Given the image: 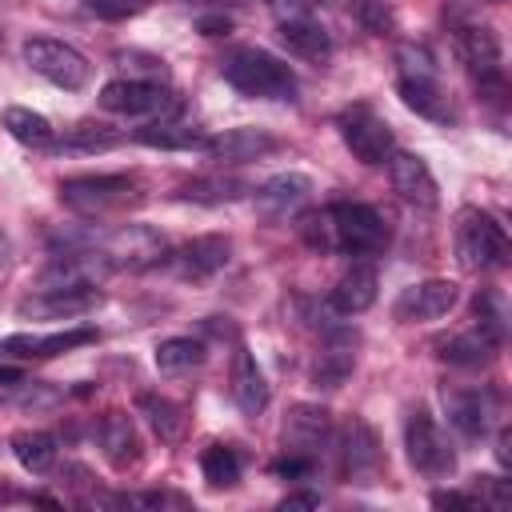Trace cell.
Segmentation results:
<instances>
[{"label":"cell","mask_w":512,"mask_h":512,"mask_svg":"<svg viewBox=\"0 0 512 512\" xmlns=\"http://www.w3.org/2000/svg\"><path fill=\"white\" fill-rule=\"evenodd\" d=\"M220 76L240 96H252V100H296V72L264 48L228 52L224 64H220Z\"/></svg>","instance_id":"6da1fadb"},{"label":"cell","mask_w":512,"mask_h":512,"mask_svg":"<svg viewBox=\"0 0 512 512\" xmlns=\"http://www.w3.org/2000/svg\"><path fill=\"white\" fill-rule=\"evenodd\" d=\"M328 232H332V248L348 252V256H376L388 244V224L372 204H356V200H336L328 212Z\"/></svg>","instance_id":"7a4b0ae2"},{"label":"cell","mask_w":512,"mask_h":512,"mask_svg":"<svg viewBox=\"0 0 512 512\" xmlns=\"http://www.w3.org/2000/svg\"><path fill=\"white\" fill-rule=\"evenodd\" d=\"M456 256L464 272H488L508 264V236L504 228L480 212V208H464L460 224H456Z\"/></svg>","instance_id":"3957f363"},{"label":"cell","mask_w":512,"mask_h":512,"mask_svg":"<svg viewBox=\"0 0 512 512\" xmlns=\"http://www.w3.org/2000/svg\"><path fill=\"white\" fill-rule=\"evenodd\" d=\"M24 60H28V68L36 76H44L48 84H56L64 92H80L88 84V76H92V64L84 60V52L64 44V40H56V36L24 40Z\"/></svg>","instance_id":"277c9868"},{"label":"cell","mask_w":512,"mask_h":512,"mask_svg":"<svg viewBox=\"0 0 512 512\" xmlns=\"http://www.w3.org/2000/svg\"><path fill=\"white\" fill-rule=\"evenodd\" d=\"M336 128H340V140L344 148L360 160V164H384L392 152H396V136H392V124L372 108V104H352L336 116Z\"/></svg>","instance_id":"5b68a950"},{"label":"cell","mask_w":512,"mask_h":512,"mask_svg":"<svg viewBox=\"0 0 512 512\" xmlns=\"http://www.w3.org/2000/svg\"><path fill=\"white\" fill-rule=\"evenodd\" d=\"M60 200L80 216H104V212H116L136 200V180L124 172L68 176V180H60Z\"/></svg>","instance_id":"8992f818"},{"label":"cell","mask_w":512,"mask_h":512,"mask_svg":"<svg viewBox=\"0 0 512 512\" xmlns=\"http://www.w3.org/2000/svg\"><path fill=\"white\" fill-rule=\"evenodd\" d=\"M404 448H408L412 468L420 476H428V480H444L456 468V452H452L448 436L440 432V424L432 420L428 408H412L408 412V420H404Z\"/></svg>","instance_id":"52a82bcc"},{"label":"cell","mask_w":512,"mask_h":512,"mask_svg":"<svg viewBox=\"0 0 512 512\" xmlns=\"http://www.w3.org/2000/svg\"><path fill=\"white\" fill-rule=\"evenodd\" d=\"M100 252L108 256L112 268L140 272V268H152V264H160L168 256V240L148 224H120L116 232H108L100 240Z\"/></svg>","instance_id":"ba28073f"},{"label":"cell","mask_w":512,"mask_h":512,"mask_svg":"<svg viewBox=\"0 0 512 512\" xmlns=\"http://www.w3.org/2000/svg\"><path fill=\"white\" fill-rule=\"evenodd\" d=\"M100 104L108 112H124V116H164L176 112V92H168L156 80H108L100 88Z\"/></svg>","instance_id":"9c48e42d"},{"label":"cell","mask_w":512,"mask_h":512,"mask_svg":"<svg viewBox=\"0 0 512 512\" xmlns=\"http://www.w3.org/2000/svg\"><path fill=\"white\" fill-rule=\"evenodd\" d=\"M100 288L88 284V288H36L32 296H24L16 304V312L24 320H76L92 308H100Z\"/></svg>","instance_id":"30bf717a"},{"label":"cell","mask_w":512,"mask_h":512,"mask_svg":"<svg viewBox=\"0 0 512 512\" xmlns=\"http://www.w3.org/2000/svg\"><path fill=\"white\" fill-rule=\"evenodd\" d=\"M452 40H456L460 60L468 64V72H472L480 84H500V80H504V68H500V40H496V32H492L488 24L464 20V24H456Z\"/></svg>","instance_id":"8fae6325"},{"label":"cell","mask_w":512,"mask_h":512,"mask_svg":"<svg viewBox=\"0 0 512 512\" xmlns=\"http://www.w3.org/2000/svg\"><path fill=\"white\" fill-rule=\"evenodd\" d=\"M388 180H392V188L400 192V200H408V204H416V208H436V204H440L436 176H432L428 160L416 156V152H392V156H388Z\"/></svg>","instance_id":"7c38bea8"},{"label":"cell","mask_w":512,"mask_h":512,"mask_svg":"<svg viewBox=\"0 0 512 512\" xmlns=\"http://www.w3.org/2000/svg\"><path fill=\"white\" fill-rule=\"evenodd\" d=\"M340 464H344V476L356 480V484H372L384 468V452H380V440L376 432L364 424V420H352L344 428V440H340Z\"/></svg>","instance_id":"4fadbf2b"},{"label":"cell","mask_w":512,"mask_h":512,"mask_svg":"<svg viewBox=\"0 0 512 512\" xmlns=\"http://www.w3.org/2000/svg\"><path fill=\"white\" fill-rule=\"evenodd\" d=\"M456 284L452 280H420V284H408L400 296H396V320L412 324V320H436L444 316L452 304H456Z\"/></svg>","instance_id":"5bb4252c"},{"label":"cell","mask_w":512,"mask_h":512,"mask_svg":"<svg viewBox=\"0 0 512 512\" xmlns=\"http://www.w3.org/2000/svg\"><path fill=\"white\" fill-rule=\"evenodd\" d=\"M92 340H96V328H88V324L64 328V332H52V336L16 332V336H4V340H0V352H4V356H16V360H44V356H60V352H68V348L92 344Z\"/></svg>","instance_id":"9a60e30c"},{"label":"cell","mask_w":512,"mask_h":512,"mask_svg":"<svg viewBox=\"0 0 512 512\" xmlns=\"http://www.w3.org/2000/svg\"><path fill=\"white\" fill-rule=\"evenodd\" d=\"M276 36H280V44H284L292 56H300V60H308V64H328V56H332V32H328L320 20H312V12H308V16H288V20H280V24H276Z\"/></svg>","instance_id":"2e32d148"},{"label":"cell","mask_w":512,"mask_h":512,"mask_svg":"<svg viewBox=\"0 0 512 512\" xmlns=\"http://www.w3.org/2000/svg\"><path fill=\"white\" fill-rule=\"evenodd\" d=\"M276 136H268L264 128H228L220 136H208V156L220 164H244V160H260L268 152H276Z\"/></svg>","instance_id":"e0dca14e"},{"label":"cell","mask_w":512,"mask_h":512,"mask_svg":"<svg viewBox=\"0 0 512 512\" xmlns=\"http://www.w3.org/2000/svg\"><path fill=\"white\" fill-rule=\"evenodd\" d=\"M404 108H412L416 116L432 120V124H452V104L440 88V76H412V72H400V84H396Z\"/></svg>","instance_id":"ac0fdd59"},{"label":"cell","mask_w":512,"mask_h":512,"mask_svg":"<svg viewBox=\"0 0 512 512\" xmlns=\"http://www.w3.org/2000/svg\"><path fill=\"white\" fill-rule=\"evenodd\" d=\"M308 192H312V180L304 172H280V176H272L256 188V208L268 220H284L308 200Z\"/></svg>","instance_id":"d6986e66"},{"label":"cell","mask_w":512,"mask_h":512,"mask_svg":"<svg viewBox=\"0 0 512 512\" xmlns=\"http://www.w3.org/2000/svg\"><path fill=\"white\" fill-rule=\"evenodd\" d=\"M376 288H380L376 268H372V264H352V268L336 280L328 304H332V312H340V316H360V312H368V308L376 304Z\"/></svg>","instance_id":"ffe728a7"},{"label":"cell","mask_w":512,"mask_h":512,"mask_svg":"<svg viewBox=\"0 0 512 512\" xmlns=\"http://www.w3.org/2000/svg\"><path fill=\"white\" fill-rule=\"evenodd\" d=\"M100 448H104V460L116 468V472H128L136 460H140V436H136V424L128 412H108L100 420Z\"/></svg>","instance_id":"44dd1931"},{"label":"cell","mask_w":512,"mask_h":512,"mask_svg":"<svg viewBox=\"0 0 512 512\" xmlns=\"http://www.w3.org/2000/svg\"><path fill=\"white\" fill-rule=\"evenodd\" d=\"M328 436V412L320 404H296L284 420V452L312 456ZM316 460V456H312Z\"/></svg>","instance_id":"7402d4cb"},{"label":"cell","mask_w":512,"mask_h":512,"mask_svg":"<svg viewBox=\"0 0 512 512\" xmlns=\"http://www.w3.org/2000/svg\"><path fill=\"white\" fill-rule=\"evenodd\" d=\"M268 396L272 392H268V380H264L260 364L244 348H236V356H232V400H236V408L244 416H260L268 408Z\"/></svg>","instance_id":"603a6c76"},{"label":"cell","mask_w":512,"mask_h":512,"mask_svg":"<svg viewBox=\"0 0 512 512\" xmlns=\"http://www.w3.org/2000/svg\"><path fill=\"white\" fill-rule=\"evenodd\" d=\"M228 252H232L228 236H216V232L196 236V240H188V244L180 248V256H176L180 276H184V280H204V276H212V272H220V268L228 264Z\"/></svg>","instance_id":"cb8c5ba5"},{"label":"cell","mask_w":512,"mask_h":512,"mask_svg":"<svg viewBox=\"0 0 512 512\" xmlns=\"http://www.w3.org/2000/svg\"><path fill=\"white\" fill-rule=\"evenodd\" d=\"M140 144H148V148H168V152H204L208 148V136H204V128H196V124H184V120H152V124H144V128H136L132 132Z\"/></svg>","instance_id":"d4e9b609"},{"label":"cell","mask_w":512,"mask_h":512,"mask_svg":"<svg viewBox=\"0 0 512 512\" xmlns=\"http://www.w3.org/2000/svg\"><path fill=\"white\" fill-rule=\"evenodd\" d=\"M136 404H140L144 420L152 424V432H156L164 444H176V440H184V432H188V416H184V408H180L176 400H168V396H156V392H144Z\"/></svg>","instance_id":"484cf974"},{"label":"cell","mask_w":512,"mask_h":512,"mask_svg":"<svg viewBox=\"0 0 512 512\" xmlns=\"http://www.w3.org/2000/svg\"><path fill=\"white\" fill-rule=\"evenodd\" d=\"M444 404H448V420L460 428V436H468V440H480L484 432H488V416H492V408H488V400L480 396V392H444Z\"/></svg>","instance_id":"4316f807"},{"label":"cell","mask_w":512,"mask_h":512,"mask_svg":"<svg viewBox=\"0 0 512 512\" xmlns=\"http://www.w3.org/2000/svg\"><path fill=\"white\" fill-rule=\"evenodd\" d=\"M12 456L20 460L24 472L44 476L56 464V440L48 432H40V428H24V432L12 436Z\"/></svg>","instance_id":"83f0119b"},{"label":"cell","mask_w":512,"mask_h":512,"mask_svg":"<svg viewBox=\"0 0 512 512\" xmlns=\"http://www.w3.org/2000/svg\"><path fill=\"white\" fill-rule=\"evenodd\" d=\"M204 364V344L192 340V336H168L156 344V368L176 376V372H188V368H200Z\"/></svg>","instance_id":"f1b7e54d"},{"label":"cell","mask_w":512,"mask_h":512,"mask_svg":"<svg viewBox=\"0 0 512 512\" xmlns=\"http://www.w3.org/2000/svg\"><path fill=\"white\" fill-rule=\"evenodd\" d=\"M0 124H4L20 144H32V148L52 144V124H48L40 112H32V108L12 104V108H4V112H0Z\"/></svg>","instance_id":"f546056e"},{"label":"cell","mask_w":512,"mask_h":512,"mask_svg":"<svg viewBox=\"0 0 512 512\" xmlns=\"http://www.w3.org/2000/svg\"><path fill=\"white\" fill-rule=\"evenodd\" d=\"M200 472L212 488H232L240 480V456L228 444H208L200 456Z\"/></svg>","instance_id":"4dcf8cb0"},{"label":"cell","mask_w":512,"mask_h":512,"mask_svg":"<svg viewBox=\"0 0 512 512\" xmlns=\"http://www.w3.org/2000/svg\"><path fill=\"white\" fill-rule=\"evenodd\" d=\"M248 192L244 180H232V176H208V180H192L180 188L184 200H196V204H224V200H240Z\"/></svg>","instance_id":"1f68e13d"},{"label":"cell","mask_w":512,"mask_h":512,"mask_svg":"<svg viewBox=\"0 0 512 512\" xmlns=\"http://www.w3.org/2000/svg\"><path fill=\"white\" fill-rule=\"evenodd\" d=\"M492 348H496V344H488L480 332H460V336H452V340H444V344H440V356H444L448 364L480 368V364L492 356Z\"/></svg>","instance_id":"d6a6232c"},{"label":"cell","mask_w":512,"mask_h":512,"mask_svg":"<svg viewBox=\"0 0 512 512\" xmlns=\"http://www.w3.org/2000/svg\"><path fill=\"white\" fill-rule=\"evenodd\" d=\"M120 140H124V132L112 128V124H76V128L64 136L68 148H84V152H100V148H112V144H120Z\"/></svg>","instance_id":"836d02e7"},{"label":"cell","mask_w":512,"mask_h":512,"mask_svg":"<svg viewBox=\"0 0 512 512\" xmlns=\"http://www.w3.org/2000/svg\"><path fill=\"white\" fill-rule=\"evenodd\" d=\"M116 64H132V76L128 80H156L164 84L168 80V64L160 56H148V52H116Z\"/></svg>","instance_id":"e575fe53"},{"label":"cell","mask_w":512,"mask_h":512,"mask_svg":"<svg viewBox=\"0 0 512 512\" xmlns=\"http://www.w3.org/2000/svg\"><path fill=\"white\" fill-rule=\"evenodd\" d=\"M152 0H84V12L88 16H96V20H132V16H140L144 8H148Z\"/></svg>","instance_id":"d590c367"},{"label":"cell","mask_w":512,"mask_h":512,"mask_svg":"<svg viewBox=\"0 0 512 512\" xmlns=\"http://www.w3.org/2000/svg\"><path fill=\"white\" fill-rule=\"evenodd\" d=\"M476 332L488 344H500V336H504V316H500L492 296H476Z\"/></svg>","instance_id":"8d00e7d4"},{"label":"cell","mask_w":512,"mask_h":512,"mask_svg":"<svg viewBox=\"0 0 512 512\" xmlns=\"http://www.w3.org/2000/svg\"><path fill=\"white\" fill-rule=\"evenodd\" d=\"M356 16H360V24L372 36L392 32V8H388V0H356Z\"/></svg>","instance_id":"74e56055"},{"label":"cell","mask_w":512,"mask_h":512,"mask_svg":"<svg viewBox=\"0 0 512 512\" xmlns=\"http://www.w3.org/2000/svg\"><path fill=\"white\" fill-rule=\"evenodd\" d=\"M300 236L312 244V248H332V232H328V216H320V212H308L304 220H300Z\"/></svg>","instance_id":"f35d334b"},{"label":"cell","mask_w":512,"mask_h":512,"mask_svg":"<svg viewBox=\"0 0 512 512\" xmlns=\"http://www.w3.org/2000/svg\"><path fill=\"white\" fill-rule=\"evenodd\" d=\"M432 504L436 508H476V500L464 492H432Z\"/></svg>","instance_id":"ab89813d"},{"label":"cell","mask_w":512,"mask_h":512,"mask_svg":"<svg viewBox=\"0 0 512 512\" xmlns=\"http://www.w3.org/2000/svg\"><path fill=\"white\" fill-rule=\"evenodd\" d=\"M228 28H232L228 16H204V20H200V32H204V36H224Z\"/></svg>","instance_id":"60d3db41"},{"label":"cell","mask_w":512,"mask_h":512,"mask_svg":"<svg viewBox=\"0 0 512 512\" xmlns=\"http://www.w3.org/2000/svg\"><path fill=\"white\" fill-rule=\"evenodd\" d=\"M316 504H320V496H312V492H300V496L284 500V508H316Z\"/></svg>","instance_id":"b9f144b4"},{"label":"cell","mask_w":512,"mask_h":512,"mask_svg":"<svg viewBox=\"0 0 512 512\" xmlns=\"http://www.w3.org/2000/svg\"><path fill=\"white\" fill-rule=\"evenodd\" d=\"M8 384H24V372L20 368H0V388H8Z\"/></svg>","instance_id":"7bdbcfd3"},{"label":"cell","mask_w":512,"mask_h":512,"mask_svg":"<svg viewBox=\"0 0 512 512\" xmlns=\"http://www.w3.org/2000/svg\"><path fill=\"white\" fill-rule=\"evenodd\" d=\"M184 4H200V8H232V4H244V0H184Z\"/></svg>","instance_id":"ee69618b"}]
</instances>
